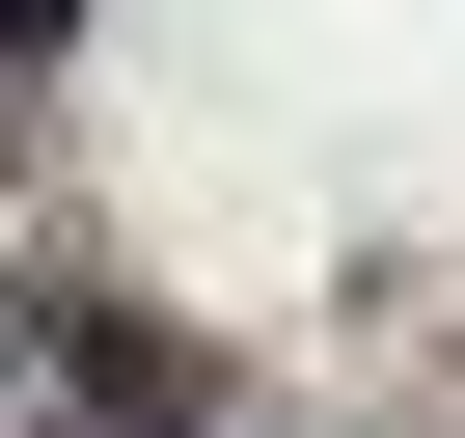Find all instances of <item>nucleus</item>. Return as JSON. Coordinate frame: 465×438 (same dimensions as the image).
I'll list each match as a JSON object with an SVG mask.
<instances>
[{
	"label": "nucleus",
	"instance_id": "obj_1",
	"mask_svg": "<svg viewBox=\"0 0 465 438\" xmlns=\"http://www.w3.org/2000/svg\"><path fill=\"white\" fill-rule=\"evenodd\" d=\"M55 383H83L110 438H164V411H192V356H164V329H110V302H55Z\"/></svg>",
	"mask_w": 465,
	"mask_h": 438
},
{
	"label": "nucleus",
	"instance_id": "obj_2",
	"mask_svg": "<svg viewBox=\"0 0 465 438\" xmlns=\"http://www.w3.org/2000/svg\"><path fill=\"white\" fill-rule=\"evenodd\" d=\"M0 55H83V0H0Z\"/></svg>",
	"mask_w": 465,
	"mask_h": 438
}]
</instances>
